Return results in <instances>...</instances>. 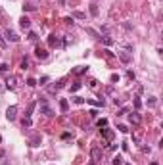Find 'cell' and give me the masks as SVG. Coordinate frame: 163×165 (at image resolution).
Instances as JSON below:
<instances>
[{
  "instance_id": "obj_9",
  "label": "cell",
  "mask_w": 163,
  "mask_h": 165,
  "mask_svg": "<svg viewBox=\"0 0 163 165\" xmlns=\"http://www.w3.org/2000/svg\"><path fill=\"white\" fill-rule=\"evenodd\" d=\"M102 134H104L106 140H113V131L111 129H102Z\"/></svg>"
},
{
  "instance_id": "obj_13",
  "label": "cell",
  "mask_w": 163,
  "mask_h": 165,
  "mask_svg": "<svg viewBox=\"0 0 163 165\" xmlns=\"http://www.w3.org/2000/svg\"><path fill=\"white\" fill-rule=\"evenodd\" d=\"M29 142H31V146H38V142H40V136H38V134H35V136H33Z\"/></svg>"
},
{
  "instance_id": "obj_38",
  "label": "cell",
  "mask_w": 163,
  "mask_h": 165,
  "mask_svg": "<svg viewBox=\"0 0 163 165\" xmlns=\"http://www.w3.org/2000/svg\"><path fill=\"white\" fill-rule=\"evenodd\" d=\"M152 165H157V163H156V161H154V163H152Z\"/></svg>"
},
{
  "instance_id": "obj_7",
  "label": "cell",
  "mask_w": 163,
  "mask_h": 165,
  "mask_svg": "<svg viewBox=\"0 0 163 165\" xmlns=\"http://www.w3.org/2000/svg\"><path fill=\"white\" fill-rule=\"evenodd\" d=\"M15 87H17V79H15V77H10V79H8V81H6V89L13 90V89H15Z\"/></svg>"
},
{
  "instance_id": "obj_14",
  "label": "cell",
  "mask_w": 163,
  "mask_h": 165,
  "mask_svg": "<svg viewBox=\"0 0 163 165\" xmlns=\"http://www.w3.org/2000/svg\"><path fill=\"white\" fill-rule=\"evenodd\" d=\"M111 163H113V165H123V158H121V156H115Z\"/></svg>"
},
{
  "instance_id": "obj_30",
  "label": "cell",
  "mask_w": 163,
  "mask_h": 165,
  "mask_svg": "<svg viewBox=\"0 0 163 165\" xmlns=\"http://www.w3.org/2000/svg\"><path fill=\"white\" fill-rule=\"evenodd\" d=\"M87 71V67H79V69H75V75H81V73H85Z\"/></svg>"
},
{
  "instance_id": "obj_29",
  "label": "cell",
  "mask_w": 163,
  "mask_h": 165,
  "mask_svg": "<svg viewBox=\"0 0 163 165\" xmlns=\"http://www.w3.org/2000/svg\"><path fill=\"white\" fill-rule=\"evenodd\" d=\"M156 104H157V100H156V98H154V96H152L150 100H148V106H156Z\"/></svg>"
},
{
  "instance_id": "obj_22",
  "label": "cell",
  "mask_w": 163,
  "mask_h": 165,
  "mask_svg": "<svg viewBox=\"0 0 163 165\" xmlns=\"http://www.w3.org/2000/svg\"><path fill=\"white\" fill-rule=\"evenodd\" d=\"M81 89V82H75V85H73V87H71V92H77V90Z\"/></svg>"
},
{
  "instance_id": "obj_36",
  "label": "cell",
  "mask_w": 163,
  "mask_h": 165,
  "mask_svg": "<svg viewBox=\"0 0 163 165\" xmlns=\"http://www.w3.org/2000/svg\"><path fill=\"white\" fill-rule=\"evenodd\" d=\"M119 81V75H111V82H117Z\"/></svg>"
},
{
  "instance_id": "obj_32",
  "label": "cell",
  "mask_w": 163,
  "mask_h": 165,
  "mask_svg": "<svg viewBox=\"0 0 163 165\" xmlns=\"http://www.w3.org/2000/svg\"><path fill=\"white\" fill-rule=\"evenodd\" d=\"M10 69V65L8 64H0V71H8Z\"/></svg>"
},
{
  "instance_id": "obj_24",
  "label": "cell",
  "mask_w": 163,
  "mask_h": 165,
  "mask_svg": "<svg viewBox=\"0 0 163 165\" xmlns=\"http://www.w3.org/2000/svg\"><path fill=\"white\" fill-rule=\"evenodd\" d=\"M27 85H29V87H35V85H37V81H35L33 77H29V79H27Z\"/></svg>"
},
{
  "instance_id": "obj_21",
  "label": "cell",
  "mask_w": 163,
  "mask_h": 165,
  "mask_svg": "<svg viewBox=\"0 0 163 165\" xmlns=\"http://www.w3.org/2000/svg\"><path fill=\"white\" fill-rule=\"evenodd\" d=\"M88 87H90V89H96V87H98V81H96V79H92V81L88 82Z\"/></svg>"
},
{
  "instance_id": "obj_33",
  "label": "cell",
  "mask_w": 163,
  "mask_h": 165,
  "mask_svg": "<svg viewBox=\"0 0 163 165\" xmlns=\"http://www.w3.org/2000/svg\"><path fill=\"white\" fill-rule=\"evenodd\" d=\"M106 125H107L106 119H100V121H98V127H106Z\"/></svg>"
},
{
  "instance_id": "obj_6",
  "label": "cell",
  "mask_w": 163,
  "mask_h": 165,
  "mask_svg": "<svg viewBox=\"0 0 163 165\" xmlns=\"http://www.w3.org/2000/svg\"><path fill=\"white\" fill-rule=\"evenodd\" d=\"M19 27H21V29H29V27H31V19L23 15V17L19 19Z\"/></svg>"
},
{
  "instance_id": "obj_23",
  "label": "cell",
  "mask_w": 163,
  "mask_h": 165,
  "mask_svg": "<svg viewBox=\"0 0 163 165\" xmlns=\"http://www.w3.org/2000/svg\"><path fill=\"white\" fill-rule=\"evenodd\" d=\"M27 67H29V60H23V62H21V69H27Z\"/></svg>"
},
{
  "instance_id": "obj_4",
  "label": "cell",
  "mask_w": 163,
  "mask_h": 165,
  "mask_svg": "<svg viewBox=\"0 0 163 165\" xmlns=\"http://www.w3.org/2000/svg\"><path fill=\"white\" fill-rule=\"evenodd\" d=\"M6 38H10L12 42H17V40H19L17 33H15V31H12V29H6Z\"/></svg>"
},
{
  "instance_id": "obj_2",
  "label": "cell",
  "mask_w": 163,
  "mask_h": 165,
  "mask_svg": "<svg viewBox=\"0 0 163 165\" xmlns=\"http://www.w3.org/2000/svg\"><path fill=\"white\" fill-rule=\"evenodd\" d=\"M15 115H17V106H10L8 111H6V117L10 121H13V119H15Z\"/></svg>"
},
{
  "instance_id": "obj_1",
  "label": "cell",
  "mask_w": 163,
  "mask_h": 165,
  "mask_svg": "<svg viewBox=\"0 0 163 165\" xmlns=\"http://www.w3.org/2000/svg\"><path fill=\"white\" fill-rule=\"evenodd\" d=\"M35 56H37L38 60H46V58H48V52L44 50V48H40V46H37V48H35Z\"/></svg>"
},
{
  "instance_id": "obj_18",
  "label": "cell",
  "mask_w": 163,
  "mask_h": 165,
  "mask_svg": "<svg viewBox=\"0 0 163 165\" xmlns=\"http://www.w3.org/2000/svg\"><path fill=\"white\" fill-rule=\"evenodd\" d=\"M23 10H27V12H33V10H35V6H33V4H29V2H27L25 6H23Z\"/></svg>"
},
{
  "instance_id": "obj_5",
  "label": "cell",
  "mask_w": 163,
  "mask_h": 165,
  "mask_svg": "<svg viewBox=\"0 0 163 165\" xmlns=\"http://www.w3.org/2000/svg\"><path fill=\"white\" fill-rule=\"evenodd\" d=\"M40 111H42L46 117H52L54 115V111H52V108L50 106H46V104H40Z\"/></svg>"
},
{
  "instance_id": "obj_20",
  "label": "cell",
  "mask_w": 163,
  "mask_h": 165,
  "mask_svg": "<svg viewBox=\"0 0 163 165\" xmlns=\"http://www.w3.org/2000/svg\"><path fill=\"white\" fill-rule=\"evenodd\" d=\"M73 102H75V104H85V98H81V96H75V98H73Z\"/></svg>"
},
{
  "instance_id": "obj_16",
  "label": "cell",
  "mask_w": 163,
  "mask_h": 165,
  "mask_svg": "<svg viewBox=\"0 0 163 165\" xmlns=\"http://www.w3.org/2000/svg\"><path fill=\"white\" fill-rule=\"evenodd\" d=\"M60 108H62V111H67V108H69L67 100H62V102H60Z\"/></svg>"
},
{
  "instance_id": "obj_25",
  "label": "cell",
  "mask_w": 163,
  "mask_h": 165,
  "mask_svg": "<svg viewBox=\"0 0 163 165\" xmlns=\"http://www.w3.org/2000/svg\"><path fill=\"white\" fill-rule=\"evenodd\" d=\"M140 106H142V102H140V98H134V108L140 109Z\"/></svg>"
},
{
  "instance_id": "obj_27",
  "label": "cell",
  "mask_w": 163,
  "mask_h": 165,
  "mask_svg": "<svg viewBox=\"0 0 163 165\" xmlns=\"http://www.w3.org/2000/svg\"><path fill=\"white\" fill-rule=\"evenodd\" d=\"M73 15L79 17V19H85V13H83V12H73Z\"/></svg>"
},
{
  "instance_id": "obj_8",
  "label": "cell",
  "mask_w": 163,
  "mask_h": 165,
  "mask_svg": "<svg viewBox=\"0 0 163 165\" xmlns=\"http://www.w3.org/2000/svg\"><path fill=\"white\" fill-rule=\"evenodd\" d=\"M129 121H131L132 125H140V121H142V119H140V115H138L136 111H134V113L129 115Z\"/></svg>"
},
{
  "instance_id": "obj_3",
  "label": "cell",
  "mask_w": 163,
  "mask_h": 165,
  "mask_svg": "<svg viewBox=\"0 0 163 165\" xmlns=\"http://www.w3.org/2000/svg\"><path fill=\"white\" fill-rule=\"evenodd\" d=\"M90 158L94 159V161H100V159H102V152H100V148H92V150H90Z\"/></svg>"
},
{
  "instance_id": "obj_28",
  "label": "cell",
  "mask_w": 163,
  "mask_h": 165,
  "mask_svg": "<svg viewBox=\"0 0 163 165\" xmlns=\"http://www.w3.org/2000/svg\"><path fill=\"white\" fill-rule=\"evenodd\" d=\"M23 127H31V119H29V117L23 119Z\"/></svg>"
},
{
  "instance_id": "obj_26",
  "label": "cell",
  "mask_w": 163,
  "mask_h": 165,
  "mask_svg": "<svg viewBox=\"0 0 163 165\" xmlns=\"http://www.w3.org/2000/svg\"><path fill=\"white\" fill-rule=\"evenodd\" d=\"M37 33H35V31H31V33H29V40H37Z\"/></svg>"
},
{
  "instance_id": "obj_37",
  "label": "cell",
  "mask_w": 163,
  "mask_h": 165,
  "mask_svg": "<svg viewBox=\"0 0 163 165\" xmlns=\"http://www.w3.org/2000/svg\"><path fill=\"white\" fill-rule=\"evenodd\" d=\"M0 46H2V48L6 46V40H4V38H2V37H0Z\"/></svg>"
},
{
  "instance_id": "obj_35",
  "label": "cell",
  "mask_w": 163,
  "mask_h": 165,
  "mask_svg": "<svg viewBox=\"0 0 163 165\" xmlns=\"http://www.w3.org/2000/svg\"><path fill=\"white\" fill-rule=\"evenodd\" d=\"M125 113H127V108H121L119 111H117V115H125Z\"/></svg>"
},
{
  "instance_id": "obj_10",
  "label": "cell",
  "mask_w": 163,
  "mask_h": 165,
  "mask_svg": "<svg viewBox=\"0 0 163 165\" xmlns=\"http://www.w3.org/2000/svg\"><path fill=\"white\" fill-rule=\"evenodd\" d=\"M119 60L123 62V64H129V62H131V56L125 54V52H119Z\"/></svg>"
},
{
  "instance_id": "obj_17",
  "label": "cell",
  "mask_w": 163,
  "mask_h": 165,
  "mask_svg": "<svg viewBox=\"0 0 163 165\" xmlns=\"http://www.w3.org/2000/svg\"><path fill=\"white\" fill-rule=\"evenodd\" d=\"M62 87H63L62 82H58V85H54V87H50V92H58V90L62 89Z\"/></svg>"
},
{
  "instance_id": "obj_19",
  "label": "cell",
  "mask_w": 163,
  "mask_h": 165,
  "mask_svg": "<svg viewBox=\"0 0 163 165\" xmlns=\"http://www.w3.org/2000/svg\"><path fill=\"white\" fill-rule=\"evenodd\" d=\"M90 13H92V15H98V8H96V4L90 6Z\"/></svg>"
},
{
  "instance_id": "obj_11",
  "label": "cell",
  "mask_w": 163,
  "mask_h": 165,
  "mask_svg": "<svg viewBox=\"0 0 163 165\" xmlns=\"http://www.w3.org/2000/svg\"><path fill=\"white\" fill-rule=\"evenodd\" d=\"M48 44H50V46H58V44H60V38H58L56 35H52V37L48 38Z\"/></svg>"
},
{
  "instance_id": "obj_39",
  "label": "cell",
  "mask_w": 163,
  "mask_h": 165,
  "mask_svg": "<svg viewBox=\"0 0 163 165\" xmlns=\"http://www.w3.org/2000/svg\"><path fill=\"white\" fill-rule=\"evenodd\" d=\"M127 165H129V163H127Z\"/></svg>"
},
{
  "instance_id": "obj_31",
  "label": "cell",
  "mask_w": 163,
  "mask_h": 165,
  "mask_svg": "<svg viewBox=\"0 0 163 165\" xmlns=\"http://www.w3.org/2000/svg\"><path fill=\"white\" fill-rule=\"evenodd\" d=\"M117 129H119L121 133H127V131H129V129H127V125H117Z\"/></svg>"
},
{
  "instance_id": "obj_34",
  "label": "cell",
  "mask_w": 163,
  "mask_h": 165,
  "mask_svg": "<svg viewBox=\"0 0 163 165\" xmlns=\"http://www.w3.org/2000/svg\"><path fill=\"white\" fill-rule=\"evenodd\" d=\"M48 81H50L48 77H42V79H40V81H38V82H40V85H46V82H48Z\"/></svg>"
},
{
  "instance_id": "obj_12",
  "label": "cell",
  "mask_w": 163,
  "mask_h": 165,
  "mask_svg": "<svg viewBox=\"0 0 163 165\" xmlns=\"http://www.w3.org/2000/svg\"><path fill=\"white\" fill-rule=\"evenodd\" d=\"M35 106H37L35 102H31V104H29V108H27V113H25V117H31V113H33V109H35Z\"/></svg>"
},
{
  "instance_id": "obj_15",
  "label": "cell",
  "mask_w": 163,
  "mask_h": 165,
  "mask_svg": "<svg viewBox=\"0 0 163 165\" xmlns=\"http://www.w3.org/2000/svg\"><path fill=\"white\" fill-rule=\"evenodd\" d=\"M102 42L106 46H109V44H113V38H109V37H102Z\"/></svg>"
}]
</instances>
